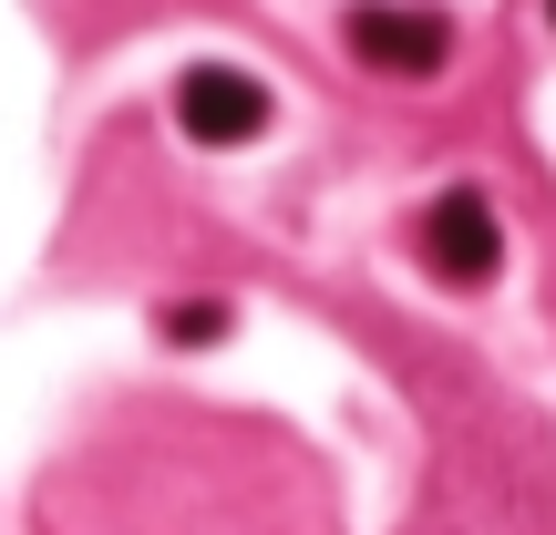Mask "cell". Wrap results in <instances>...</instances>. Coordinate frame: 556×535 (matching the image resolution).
<instances>
[{
	"label": "cell",
	"instance_id": "1",
	"mask_svg": "<svg viewBox=\"0 0 556 535\" xmlns=\"http://www.w3.org/2000/svg\"><path fill=\"white\" fill-rule=\"evenodd\" d=\"M422 268L443 278V289H484V278L505 268V217L484 186H443L433 206H422Z\"/></svg>",
	"mask_w": 556,
	"mask_h": 535
},
{
	"label": "cell",
	"instance_id": "2",
	"mask_svg": "<svg viewBox=\"0 0 556 535\" xmlns=\"http://www.w3.org/2000/svg\"><path fill=\"white\" fill-rule=\"evenodd\" d=\"M351 52L371 62V73H392V82H433L443 62H454V21H443L433 0H361L351 11Z\"/></svg>",
	"mask_w": 556,
	"mask_h": 535
},
{
	"label": "cell",
	"instance_id": "3",
	"mask_svg": "<svg viewBox=\"0 0 556 535\" xmlns=\"http://www.w3.org/2000/svg\"><path fill=\"white\" fill-rule=\"evenodd\" d=\"M268 82L258 73H238V62H186L176 73V124L197 144H258L268 135Z\"/></svg>",
	"mask_w": 556,
	"mask_h": 535
},
{
	"label": "cell",
	"instance_id": "4",
	"mask_svg": "<svg viewBox=\"0 0 556 535\" xmlns=\"http://www.w3.org/2000/svg\"><path fill=\"white\" fill-rule=\"evenodd\" d=\"M165 340H186V351L197 340H227V309L217 298H186V309H165Z\"/></svg>",
	"mask_w": 556,
	"mask_h": 535
}]
</instances>
